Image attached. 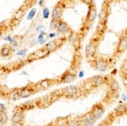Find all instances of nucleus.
I'll use <instances>...</instances> for the list:
<instances>
[{
  "label": "nucleus",
  "instance_id": "obj_1",
  "mask_svg": "<svg viewBox=\"0 0 127 126\" xmlns=\"http://www.w3.org/2000/svg\"><path fill=\"white\" fill-rule=\"evenodd\" d=\"M93 60V66L95 67L98 71L105 72L109 68V63L108 62V60L104 59V58H94Z\"/></svg>",
  "mask_w": 127,
  "mask_h": 126
},
{
  "label": "nucleus",
  "instance_id": "obj_2",
  "mask_svg": "<svg viewBox=\"0 0 127 126\" xmlns=\"http://www.w3.org/2000/svg\"><path fill=\"white\" fill-rule=\"evenodd\" d=\"M104 111L105 110H104V107L103 105L101 103H97V104H95L92 107L91 111H90V114L92 115V117L95 120H97V119H100L103 117Z\"/></svg>",
  "mask_w": 127,
  "mask_h": 126
},
{
  "label": "nucleus",
  "instance_id": "obj_3",
  "mask_svg": "<svg viewBox=\"0 0 127 126\" xmlns=\"http://www.w3.org/2000/svg\"><path fill=\"white\" fill-rule=\"evenodd\" d=\"M63 95L67 97H75L78 96L79 93L81 92V90L78 86H67L65 88H64L63 90Z\"/></svg>",
  "mask_w": 127,
  "mask_h": 126
},
{
  "label": "nucleus",
  "instance_id": "obj_4",
  "mask_svg": "<svg viewBox=\"0 0 127 126\" xmlns=\"http://www.w3.org/2000/svg\"><path fill=\"white\" fill-rule=\"evenodd\" d=\"M97 42H96V40L93 39L91 42L87 44L86 47V56L87 58H93L95 55L96 52H97Z\"/></svg>",
  "mask_w": 127,
  "mask_h": 126
},
{
  "label": "nucleus",
  "instance_id": "obj_5",
  "mask_svg": "<svg viewBox=\"0 0 127 126\" xmlns=\"http://www.w3.org/2000/svg\"><path fill=\"white\" fill-rule=\"evenodd\" d=\"M126 50H127V33L122 35L121 37L120 38L116 52H117V54L119 55V54H121L124 52H126Z\"/></svg>",
  "mask_w": 127,
  "mask_h": 126
},
{
  "label": "nucleus",
  "instance_id": "obj_6",
  "mask_svg": "<svg viewBox=\"0 0 127 126\" xmlns=\"http://www.w3.org/2000/svg\"><path fill=\"white\" fill-rule=\"evenodd\" d=\"M96 120L92 117L90 113L84 114L81 118V126H93L95 124Z\"/></svg>",
  "mask_w": 127,
  "mask_h": 126
},
{
  "label": "nucleus",
  "instance_id": "obj_7",
  "mask_svg": "<svg viewBox=\"0 0 127 126\" xmlns=\"http://www.w3.org/2000/svg\"><path fill=\"white\" fill-rule=\"evenodd\" d=\"M92 81H93V85L95 87L101 86L104 84H107L108 77H104L103 76H95L91 78Z\"/></svg>",
  "mask_w": 127,
  "mask_h": 126
},
{
  "label": "nucleus",
  "instance_id": "obj_8",
  "mask_svg": "<svg viewBox=\"0 0 127 126\" xmlns=\"http://www.w3.org/2000/svg\"><path fill=\"white\" fill-rule=\"evenodd\" d=\"M55 29L59 33H65V32H67L69 30V27L66 22H64L62 20H59L56 23V25H55Z\"/></svg>",
  "mask_w": 127,
  "mask_h": 126
},
{
  "label": "nucleus",
  "instance_id": "obj_9",
  "mask_svg": "<svg viewBox=\"0 0 127 126\" xmlns=\"http://www.w3.org/2000/svg\"><path fill=\"white\" fill-rule=\"evenodd\" d=\"M63 11H64V8L63 6L61 4L58 3L55 7L54 8L52 11V18L54 20H60V17L63 14Z\"/></svg>",
  "mask_w": 127,
  "mask_h": 126
},
{
  "label": "nucleus",
  "instance_id": "obj_10",
  "mask_svg": "<svg viewBox=\"0 0 127 126\" xmlns=\"http://www.w3.org/2000/svg\"><path fill=\"white\" fill-rule=\"evenodd\" d=\"M108 5H106L104 3V5L102 7V9L100 11V14H99V23H102V24H105L106 21H107V19H108Z\"/></svg>",
  "mask_w": 127,
  "mask_h": 126
},
{
  "label": "nucleus",
  "instance_id": "obj_11",
  "mask_svg": "<svg viewBox=\"0 0 127 126\" xmlns=\"http://www.w3.org/2000/svg\"><path fill=\"white\" fill-rule=\"evenodd\" d=\"M59 43L58 40H54L51 41V42H48L45 46V49H46L48 52H54L59 48Z\"/></svg>",
  "mask_w": 127,
  "mask_h": 126
},
{
  "label": "nucleus",
  "instance_id": "obj_12",
  "mask_svg": "<svg viewBox=\"0 0 127 126\" xmlns=\"http://www.w3.org/2000/svg\"><path fill=\"white\" fill-rule=\"evenodd\" d=\"M97 17V9H96V7L93 5L89 6V11H88L87 14V20L89 22H93L94 20Z\"/></svg>",
  "mask_w": 127,
  "mask_h": 126
},
{
  "label": "nucleus",
  "instance_id": "obj_13",
  "mask_svg": "<svg viewBox=\"0 0 127 126\" xmlns=\"http://www.w3.org/2000/svg\"><path fill=\"white\" fill-rule=\"evenodd\" d=\"M108 85L109 86L110 90L113 91H119L120 90V84L114 78H108Z\"/></svg>",
  "mask_w": 127,
  "mask_h": 126
},
{
  "label": "nucleus",
  "instance_id": "obj_14",
  "mask_svg": "<svg viewBox=\"0 0 127 126\" xmlns=\"http://www.w3.org/2000/svg\"><path fill=\"white\" fill-rule=\"evenodd\" d=\"M114 115H122L127 113V105L126 104H120L115 107V109L113 112Z\"/></svg>",
  "mask_w": 127,
  "mask_h": 126
},
{
  "label": "nucleus",
  "instance_id": "obj_15",
  "mask_svg": "<svg viewBox=\"0 0 127 126\" xmlns=\"http://www.w3.org/2000/svg\"><path fill=\"white\" fill-rule=\"evenodd\" d=\"M24 119L23 113L21 111H17L12 117V122L15 124H21Z\"/></svg>",
  "mask_w": 127,
  "mask_h": 126
},
{
  "label": "nucleus",
  "instance_id": "obj_16",
  "mask_svg": "<svg viewBox=\"0 0 127 126\" xmlns=\"http://www.w3.org/2000/svg\"><path fill=\"white\" fill-rule=\"evenodd\" d=\"M75 75L74 74V73L67 72L66 74L64 76L62 80L64 83H70L75 80Z\"/></svg>",
  "mask_w": 127,
  "mask_h": 126
},
{
  "label": "nucleus",
  "instance_id": "obj_17",
  "mask_svg": "<svg viewBox=\"0 0 127 126\" xmlns=\"http://www.w3.org/2000/svg\"><path fill=\"white\" fill-rule=\"evenodd\" d=\"M33 93V91L28 88H24L19 91V96L20 98H26V97H29Z\"/></svg>",
  "mask_w": 127,
  "mask_h": 126
},
{
  "label": "nucleus",
  "instance_id": "obj_18",
  "mask_svg": "<svg viewBox=\"0 0 127 126\" xmlns=\"http://www.w3.org/2000/svg\"><path fill=\"white\" fill-rule=\"evenodd\" d=\"M35 106H36V105H35V101H26V102H25L24 104L20 105V108L23 109V110H28V109L34 108Z\"/></svg>",
  "mask_w": 127,
  "mask_h": 126
},
{
  "label": "nucleus",
  "instance_id": "obj_19",
  "mask_svg": "<svg viewBox=\"0 0 127 126\" xmlns=\"http://www.w3.org/2000/svg\"><path fill=\"white\" fill-rule=\"evenodd\" d=\"M120 75H121L122 78H126L127 77V58L125 59L121 65V68H120Z\"/></svg>",
  "mask_w": 127,
  "mask_h": 126
},
{
  "label": "nucleus",
  "instance_id": "obj_20",
  "mask_svg": "<svg viewBox=\"0 0 127 126\" xmlns=\"http://www.w3.org/2000/svg\"><path fill=\"white\" fill-rule=\"evenodd\" d=\"M11 52H12V50H11V48H10V47L4 46L1 49V51H0V54H1L2 57H8L10 55Z\"/></svg>",
  "mask_w": 127,
  "mask_h": 126
},
{
  "label": "nucleus",
  "instance_id": "obj_21",
  "mask_svg": "<svg viewBox=\"0 0 127 126\" xmlns=\"http://www.w3.org/2000/svg\"><path fill=\"white\" fill-rule=\"evenodd\" d=\"M50 82H51V80H48V79H46V80H42L40 81L39 86L42 87V89H48V87L50 86Z\"/></svg>",
  "mask_w": 127,
  "mask_h": 126
},
{
  "label": "nucleus",
  "instance_id": "obj_22",
  "mask_svg": "<svg viewBox=\"0 0 127 126\" xmlns=\"http://www.w3.org/2000/svg\"><path fill=\"white\" fill-rule=\"evenodd\" d=\"M7 119H8V117H7V115H6L5 113H0V121L3 122V123L4 124L7 122Z\"/></svg>",
  "mask_w": 127,
  "mask_h": 126
},
{
  "label": "nucleus",
  "instance_id": "obj_23",
  "mask_svg": "<svg viewBox=\"0 0 127 126\" xmlns=\"http://www.w3.org/2000/svg\"><path fill=\"white\" fill-rule=\"evenodd\" d=\"M35 15H36V9H32L30 11L29 15H28V16H27V19L28 20H32V18L35 16Z\"/></svg>",
  "mask_w": 127,
  "mask_h": 126
},
{
  "label": "nucleus",
  "instance_id": "obj_24",
  "mask_svg": "<svg viewBox=\"0 0 127 126\" xmlns=\"http://www.w3.org/2000/svg\"><path fill=\"white\" fill-rule=\"evenodd\" d=\"M50 13H49V10L48 8H44L43 9V18L44 19H48Z\"/></svg>",
  "mask_w": 127,
  "mask_h": 126
},
{
  "label": "nucleus",
  "instance_id": "obj_25",
  "mask_svg": "<svg viewBox=\"0 0 127 126\" xmlns=\"http://www.w3.org/2000/svg\"><path fill=\"white\" fill-rule=\"evenodd\" d=\"M81 1L83 2L84 3H86V4H87L88 6H91V5H93V0H81Z\"/></svg>",
  "mask_w": 127,
  "mask_h": 126
},
{
  "label": "nucleus",
  "instance_id": "obj_26",
  "mask_svg": "<svg viewBox=\"0 0 127 126\" xmlns=\"http://www.w3.org/2000/svg\"><path fill=\"white\" fill-rule=\"evenodd\" d=\"M6 110V108H5V106L3 104H2V103H0V113H4Z\"/></svg>",
  "mask_w": 127,
  "mask_h": 126
},
{
  "label": "nucleus",
  "instance_id": "obj_27",
  "mask_svg": "<svg viewBox=\"0 0 127 126\" xmlns=\"http://www.w3.org/2000/svg\"><path fill=\"white\" fill-rule=\"evenodd\" d=\"M43 29H44V26L43 25H40V26H38L37 28H36V30H37L38 32H43Z\"/></svg>",
  "mask_w": 127,
  "mask_h": 126
},
{
  "label": "nucleus",
  "instance_id": "obj_28",
  "mask_svg": "<svg viewBox=\"0 0 127 126\" xmlns=\"http://www.w3.org/2000/svg\"><path fill=\"white\" fill-rule=\"evenodd\" d=\"M26 50L23 49V50L20 51V52H18L17 54H18V55H20V56H21V55H25V54H26Z\"/></svg>",
  "mask_w": 127,
  "mask_h": 126
},
{
  "label": "nucleus",
  "instance_id": "obj_29",
  "mask_svg": "<svg viewBox=\"0 0 127 126\" xmlns=\"http://www.w3.org/2000/svg\"><path fill=\"white\" fill-rule=\"evenodd\" d=\"M11 126H20V124H15V123H13V125H12Z\"/></svg>",
  "mask_w": 127,
  "mask_h": 126
},
{
  "label": "nucleus",
  "instance_id": "obj_30",
  "mask_svg": "<svg viewBox=\"0 0 127 126\" xmlns=\"http://www.w3.org/2000/svg\"><path fill=\"white\" fill-rule=\"evenodd\" d=\"M54 36H55V34L54 33H51L50 35H49V37H54Z\"/></svg>",
  "mask_w": 127,
  "mask_h": 126
},
{
  "label": "nucleus",
  "instance_id": "obj_31",
  "mask_svg": "<svg viewBox=\"0 0 127 126\" xmlns=\"http://www.w3.org/2000/svg\"><path fill=\"white\" fill-rule=\"evenodd\" d=\"M43 2H44V0H40V1H39V5H42Z\"/></svg>",
  "mask_w": 127,
  "mask_h": 126
},
{
  "label": "nucleus",
  "instance_id": "obj_32",
  "mask_svg": "<svg viewBox=\"0 0 127 126\" xmlns=\"http://www.w3.org/2000/svg\"><path fill=\"white\" fill-rule=\"evenodd\" d=\"M79 76H80V77H82V76H83V72H82V71H81V74L79 75Z\"/></svg>",
  "mask_w": 127,
  "mask_h": 126
},
{
  "label": "nucleus",
  "instance_id": "obj_33",
  "mask_svg": "<svg viewBox=\"0 0 127 126\" xmlns=\"http://www.w3.org/2000/svg\"><path fill=\"white\" fill-rule=\"evenodd\" d=\"M3 125H4V124H3V122L0 121V126H3Z\"/></svg>",
  "mask_w": 127,
  "mask_h": 126
},
{
  "label": "nucleus",
  "instance_id": "obj_34",
  "mask_svg": "<svg viewBox=\"0 0 127 126\" xmlns=\"http://www.w3.org/2000/svg\"><path fill=\"white\" fill-rule=\"evenodd\" d=\"M50 126H56V125H50Z\"/></svg>",
  "mask_w": 127,
  "mask_h": 126
}]
</instances>
